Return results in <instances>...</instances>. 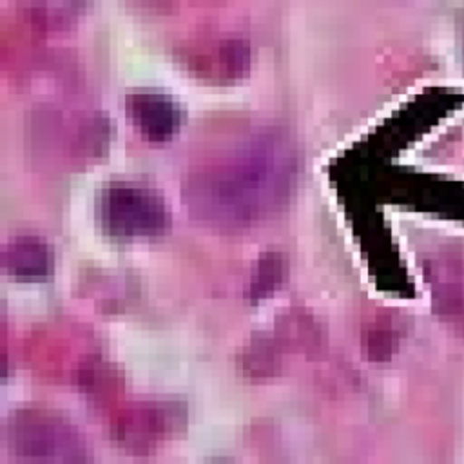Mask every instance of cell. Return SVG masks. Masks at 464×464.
<instances>
[{
    "mask_svg": "<svg viewBox=\"0 0 464 464\" xmlns=\"http://www.w3.org/2000/svg\"><path fill=\"white\" fill-rule=\"evenodd\" d=\"M105 219L118 236H149L163 227V208L156 199L134 190H118L107 201Z\"/></svg>",
    "mask_w": 464,
    "mask_h": 464,
    "instance_id": "1",
    "label": "cell"
},
{
    "mask_svg": "<svg viewBox=\"0 0 464 464\" xmlns=\"http://www.w3.org/2000/svg\"><path fill=\"white\" fill-rule=\"evenodd\" d=\"M9 263L13 265V270H18L27 277L38 276L45 272V250L40 243L25 239L20 245L16 243L13 248V259Z\"/></svg>",
    "mask_w": 464,
    "mask_h": 464,
    "instance_id": "2",
    "label": "cell"
}]
</instances>
